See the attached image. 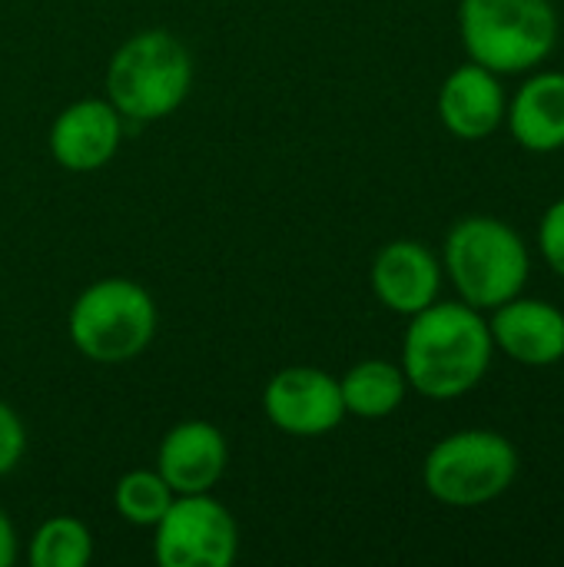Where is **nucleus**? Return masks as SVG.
Masks as SVG:
<instances>
[{"label":"nucleus","mask_w":564,"mask_h":567,"mask_svg":"<svg viewBox=\"0 0 564 567\" xmlns=\"http://www.w3.org/2000/svg\"><path fill=\"white\" fill-rule=\"evenodd\" d=\"M402 339V372L425 399H459L472 392L492 365V332L469 302H432L409 316Z\"/></svg>","instance_id":"obj_1"},{"label":"nucleus","mask_w":564,"mask_h":567,"mask_svg":"<svg viewBox=\"0 0 564 567\" xmlns=\"http://www.w3.org/2000/svg\"><path fill=\"white\" fill-rule=\"evenodd\" d=\"M529 269V249L509 223L495 216H465L449 229L445 272L472 309L492 312L495 306L522 296Z\"/></svg>","instance_id":"obj_2"},{"label":"nucleus","mask_w":564,"mask_h":567,"mask_svg":"<svg viewBox=\"0 0 564 567\" xmlns=\"http://www.w3.org/2000/svg\"><path fill=\"white\" fill-rule=\"evenodd\" d=\"M459 30L469 56L492 73H525L548 60L558 40L552 0H462Z\"/></svg>","instance_id":"obj_3"},{"label":"nucleus","mask_w":564,"mask_h":567,"mask_svg":"<svg viewBox=\"0 0 564 567\" xmlns=\"http://www.w3.org/2000/svg\"><path fill=\"white\" fill-rule=\"evenodd\" d=\"M193 60L186 47L166 30H143L130 37L110 60L106 93L120 116L156 123L170 116L189 93Z\"/></svg>","instance_id":"obj_4"},{"label":"nucleus","mask_w":564,"mask_h":567,"mask_svg":"<svg viewBox=\"0 0 564 567\" xmlns=\"http://www.w3.org/2000/svg\"><path fill=\"white\" fill-rule=\"evenodd\" d=\"M156 306L133 279H100L86 286L70 309V342L100 365H120L153 342Z\"/></svg>","instance_id":"obj_5"},{"label":"nucleus","mask_w":564,"mask_h":567,"mask_svg":"<svg viewBox=\"0 0 564 567\" xmlns=\"http://www.w3.org/2000/svg\"><path fill=\"white\" fill-rule=\"evenodd\" d=\"M519 475V449L492 429H465L442 439L422 465L425 492L452 508H479L502 498Z\"/></svg>","instance_id":"obj_6"},{"label":"nucleus","mask_w":564,"mask_h":567,"mask_svg":"<svg viewBox=\"0 0 564 567\" xmlns=\"http://www.w3.org/2000/svg\"><path fill=\"white\" fill-rule=\"evenodd\" d=\"M153 528V558L163 567H229L236 561L239 528L209 492L173 498Z\"/></svg>","instance_id":"obj_7"},{"label":"nucleus","mask_w":564,"mask_h":567,"mask_svg":"<svg viewBox=\"0 0 564 567\" xmlns=\"http://www.w3.org/2000/svg\"><path fill=\"white\" fill-rule=\"evenodd\" d=\"M263 409L276 429L302 439L326 435L346 419L339 379L309 365H293L276 372L263 392Z\"/></svg>","instance_id":"obj_8"},{"label":"nucleus","mask_w":564,"mask_h":567,"mask_svg":"<svg viewBox=\"0 0 564 567\" xmlns=\"http://www.w3.org/2000/svg\"><path fill=\"white\" fill-rule=\"evenodd\" d=\"M489 332L495 349L529 369L558 365L564 359V312L545 299L515 296L492 309Z\"/></svg>","instance_id":"obj_9"},{"label":"nucleus","mask_w":564,"mask_h":567,"mask_svg":"<svg viewBox=\"0 0 564 567\" xmlns=\"http://www.w3.org/2000/svg\"><path fill=\"white\" fill-rule=\"evenodd\" d=\"M226 462L229 449L223 432L209 422L193 419L166 432L156 455V472L166 478L173 495H203L223 478Z\"/></svg>","instance_id":"obj_10"},{"label":"nucleus","mask_w":564,"mask_h":567,"mask_svg":"<svg viewBox=\"0 0 564 567\" xmlns=\"http://www.w3.org/2000/svg\"><path fill=\"white\" fill-rule=\"evenodd\" d=\"M110 100H80L66 106L50 130V153L70 173H90L113 159L123 126Z\"/></svg>","instance_id":"obj_11"},{"label":"nucleus","mask_w":564,"mask_h":567,"mask_svg":"<svg viewBox=\"0 0 564 567\" xmlns=\"http://www.w3.org/2000/svg\"><path fill=\"white\" fill-rule=\"evenodd\" d=\"M442 266L416 239H396L379 249L372 262V289L379 302L399 316H416L439 299Z\"/></svg>","instance_id":"obj_12"},{"label":"nucleus","mask_w":564,"mask_h":567,"mask_svg":"<svg viewBox=\"0 0 564 567\" xmlns=\"http://www.w3.org/2000/svg\"><path fill=\"white\" fill-rule=\"evenodd\" d=\"M505 90L499 73L482 63L452 70L439 90V116L459 140H485L505 123Z\"/></svg>","instance_id":"obj_13"},{"label":"nucleus","mask_w":564,"mask_h":567,"mask_svg":"<svg viewBox=\"0 0 564 567\" xmlns=\"http://www.w3.org/2000/svg\"><path fill=\"white\" fill-rule=\"evenodd\" d=\"M505 123L522 150L555 153L564 150V73L545 70L522 83L505 106Z\"/></svg>","instance_id":"obj_14"},{"label":"nucleus","mask_w":564,"mask_h":567,"mask_svg":"<svg viewBox=\"0 0 564 567\" xmlns=\"http://www.w3.org/2000/svg\"><path fill=\"white\" fill-rule=\"evenodd\" d=\"M406 389L409 379L402 365H392L386 359H366L339 379L346 415L356 419H389L402 405Z\"/></svg>","instance_id":"obj_15"},{"label":"nucleus","mask_w":564,"mask_h":567,"mask_svg":"<svg viewBox=\"0 0 564 567\" xmlns=\"http://www.w3.org/2000/svg\"><path fill=\"white\" fill-rule=\"evenodd\" d=\"M93 558L90 528L70 515H57L43 522L30 542V565L33 567H86Z\"/></svg>","instance_id":"obj_16"},{"label":"nucleus","mask_w":564,"mask_h":567,"mask_svg":"<svg viewBox=\"0 0 564 567\" xmlns=\"http://www.w3.org/2000/svg\"><path fill=\"white\" fill-rule=\"evenodd\" d=\"M113 498H116V512L123 515V522L153 528L173 505V488L166 485V478L160 472L140 468V472H130L120 478Z\"/></svg>","instance_id":"obj_17"},{"label":"nucleus","mask_w":564,"mask_h":567,"mask_svg":"<svg viewBox=\"0 0 564 567\" xmlns=\"http://www.w3.org/2000/svg\"><path fill=\"white\" fill-rule=\"evenodd\" d=\"M539 249L545 262L564 279V196L555 199L539 223Z\"/></svg>","instance_id":"obj_18"},{"label":"nucleus","mask_w":564,"mask_h":567,"mask_svg":"<svg viewBox=\"0 0 564 567\" xmlns=\"http://www.w3.org/2000/svg\"><path fill=\"white\" fill-rule=\"evenodd\" d=\"M23 449H27L23 422L17 419V412L7 402H0V475H7L20 462Z\"/></svg>","instance_id":"obj_19"},{"label":"nucleus","mask_w":564,"mask_h":567,"mask_svg":"<svg viewBox=\"0 0 564 567\" xmlns=\"http://www.w3.org/2000/svg\"><path fill=\"white\" fill-rule=\"evenodd\" d=\"M13 561H17V532L0 508V567H10Z\"/></svg>","instance_id":"obj_20"}]
</instances>
